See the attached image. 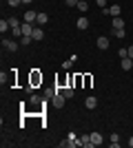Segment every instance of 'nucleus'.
<instances>
[{
  "label": "nucleus",
  "mask_w": 133,
  "mask_h": 148,
  "mask_svg": "<svg viewBox=\"0 0 133 148\" xmlns=\"http://www.w3.org/2000/svg\"><path fill=\"white\" fill-rule=\"evenodd\" d=\"M20 29H22V36H31L36 27H33L31 22H22V25H20Z\"/></svg>",
  "instance_id": "obj_5"
},
{
  "label": "nucleus",
  "mask_w": 133,
  "mask_h": 148,
  "mask_svg": "<svg viewBox=\"0 0 133 148\" xmlns=\"http://www.w3.org/2000/svg\"><path fill=\"white\" fill-rule=\"evenodd\" d=\"M36 20H38V13H36V11H31V9H29V11H27L25 16H22V22H31V25H33Z\"/></svg>",
  "instance_id": "obj_4"
},
{
  "label": "nucleus",
  "mask_w": 133,
  "mask_h": 148,
  "mask_svg": "<svg viewBox=\"0 0 133 148\" xmlns=\"http://www.w3.org/2000/svg\"><path fill=\"white\" fill-rule=\"evenodd\" d=\"M62 93H64V97H67V99H71V97H73V95H76V91H73V88H71V86L62 88Z\"/></svg>",
  "instance_id": "obj_15"
},
{
  "label": "nucleus",
  "mask_w": 133,
  "mask_h": 148,
  "mask_svg": "<svg viewBox=\"0 0 133 148\" xmlns=\"http://www.w3.org/2000/svg\"><path fill=\"white\" fill-rule=\"evenodd\" d=\"M56 86H53V88H47V91H44V97H47V99H53V95H56Z\"/></svg>",
  "instance_id": "obj_17"
},
{
  "label": "nucleus",
  "mask_w": 133,
  "mask_h": 148,
  "mask_svg": "<svg viewBox=\"0 0 133 148\" xmlns=\"http://www.w3.org/2000/svg\"><path fill=\"white\" fill-rule=\"evenodd\" d=\"M98 49H109V38L107 36H102V38H98Z\"/></svg>",
  "instance_id": "obj_7"
},
{
  "label": "nucleus",
  "mask_w": 133,
  "mask_h": 148,
  "mask_svg": "<svg viewBox=\"0 0 133 148\" xmlns=\"http://www.w3.org/2000/svg\"><path fill=\"white\" fill-rule=\"evenodd\" d=\"M118 56H120L122 60H124V58H129V49H120V51H118Z\"/></svg>",
  "instance_id": "obj_21"
},
{
  "label": "nucleus",
  "mask_w": 133,
  "mask_h": 148,
  "mask_svg": "<svg viewBox=\"0 0 133 148\" xmlns=\"http://www.w3.org/2000/svg\"><path fill=\"white\" fill-rule=\"evenodd\" d=\"M89 137H91V146H100V144H102V135L98 133V130H95V133H91Z\"/></svg>",
  "instance_id": "obj_6"
},
{
  "label": "nucleus",
  "mask_w": 133,
  "mask_h": 148,
  "mask_svg": "<svg viewBox=\"0 0 133 148\" xmlns=\"http://www.w3.org/2000/svg\"><path fill=\"white\" fill-rule=\"evenodd\" d=\"M22 2H25V5H31V2H33V0H22Z\"/></svg>",
  "instance_id": "obj_29"
},
{
  "label": "nucleus",
  "mask_w": 133,
  "mask_h": 148,
  "mask_svg": "<svg viewBox=\"0 0 133 148\" xmlns=\"http://www.w3.org/2000/svg\"><path fill=\"white\" fill-rule=\"evenodd\" d=\"M2 49H7V51H18V42L16 40H9V38H2Z\"/></svg>",
  "instance_id": "obj_2"
},
{
  "label": "nucleus",
  "mask_w": 133,
  "mask_h": 148,
  "mask_svg": "<svg viewBox=\"0 0 133 148\" xmlns=\"http://www.w3.org/2000/svg\"><path fill=\"white\" fill-rule=\"evenodd\" d=\"M129 146H131V148H133V137H131V139H129Z\"/></svg>",
  "instance_id": "obj_30"
},
{
  "label": "nucleus",
  "mask_w": 133,
  "mask_h": 148,
  "mask_svg": "<svg viewBox=\"0 0 133 148\" xmlns=\"http://www.w3.org/2000/svg\"><path fill=\"white\" fill-rule=\"evenodd\" d=\"M9 29H11V25H9V20H0V31H2V33H7Z\"/></svg>",
  "instance_id": "obj_14"
},
{
  "label": "nucleus",
  "mask_w": 133,
  "mask_h": 148,
  "mask_svg": "<svg viewBox=\"0 0 133 148\" xmlns=\"http://www.w3.org/2000/svg\"><path fill=\"white\" fill-rule=\"evenodd\" d=\"M78 9H80V11H87V9H89V2H87V0H78Z\"/></svg>",
  "instance_id": "obj_18"
},
{
  "label": "nucleus",
  "mask_w": 133,
  "mask_h": 148,
  "mask_svg": "<svg viewBox=\"0 0 133 148\" xmlns=\"http://www.w3.org/2000/svg\"><path fill=\"white\" fill-rule=\"evenodd\" d=\"M95 2H98V7H102V9L107 7V0H95Z\"/></svg>",
  "instance_id": "obj_27"
},
{
  "label": "nucleus",
  "mask_w": 133,
  "mask_h": 148,
  "mask_svg": "<svg viewBox=\"0 0 133 148\" xmlns=\"http://www.w3.org/2000/svg\"><path fill=\"white\" fill-rule=\"evenodd\" d=\"M36 22H38V27L47 25V22H49V16H47V13H42V11H40V13H38V20H36Z\"/></svg>",
  "instance_id": "obj_9"
},
{
  "label": "nucleus",
  "mask_w": 133,
  "mask_h": 148,
  "mask_svg": "<svg viewBox=\"0 0 133 148\" xmlns=\"http://www.w3.org/2000/svg\"><path fill=\"white\" fill-rule=\"evenodd\" d=\"M67 2V7H78V0H64Z\"/></svg>",
  "instance_id": "obj_23"
},
{
  "label": "nucleus",
  "mask_w": 133,
  "mask_h": 148,
  "mask_svg": "<svg viewBox=\"0 0 133 148\" xmlns=\"http://www.w3.org/2000/svg\"><path fill=\"white\" fill-rule=\"evenodd\" d=\"M31 104H40V97H38V95H31Z\"/></svg>",
  "instance_id": "obj_25"
},
{
  "label": "nucleus",
  "mask_w": 133,
  "mask_h": 148,
  "mask_svg": "<svg viewBox=\"0 0 133 148\" xmlns=\"http://www.w3.org/2000/svg\"><path fill=\"white\" fill-rule=\"evenodd\" d=\"M122 69H124V71H133V60L131 58H124V60H122Z\"/></svg>",
  "instance_id": "obj_11"
},
{
  "label": "nucleus",
  "mask_w": 133,
  "mask_h": 148,
  "mask_svg": "<svg viewBox=\"0 0 133 148\" xmlns=\"http://www.w3.org/2000/svg\"><path fill=\"white\" fill-rule=\"evenodd\" d=\"M84 106H87V108H91V111H93L95 106H98V99H95V97H87V99H84Z\"/></svg>",
  "instance_id": "obj_10"
},
{
  "label": "nucleus",
  "mask_w": 133,
  "mask_h": 148,
  "mask_svg": "<svg viewBox=\"0 0 133 148\" xmlns=\"http://www.w3.org/2000/svg\"><path fill=\"white\" fill-rule=\"evenodd\" d=\"M64 102H67L64 93H56V95H53V106H56V108H62V106H64Z\"/></svg>",
  "instance_id": "obj_3"
},
{
  "label": "nucleus",
  "mask_w": 133,
  "mask_h": 148,
  "mask_svg": "<svg viewBox=\"0 0 133 148\" xmlns=\"http://www.w3.org/2000/svg\"><path fill=\"white\" fill-rule=\"evenodd\" d=\"M129 58L133 60V47H129Z\"/></svg>",
  "instance_id": "obj_28"
},
{
  "label": "nucleus",
  "mask_w": 133,
  "mask_h": 148,
  "mask_svg": "<svg viewBox=\"0 0 133 148\" xmlns=\"http://www.w3.org/2000/svg\"><path fill=\"white\" fill-rule=\"evenodd\" d=\"M113 36L115 38H124L127 33H124V29H113Z\"/></svg>",
  "instance_id": "obj_19"
},
{
  "label": "nucleus",
  "mask_w": 133,
  "mask_h": 148,
  "mask_svg": "<svg viewBox=\"0 0 133 148\" xmlns=\"http://www.w3.org/2000/svg\"><path fill=\"white\" fill-rule=\"evenodd\" d=\"M120 11H122V7L120 5H111V7H104V9H102V13H104V16H120Z\"/></svg>",
  "instance_id": "obj_1"
},
{
  "label": "nucleus",
  "mask_w": 133,
  "mask_h": 148,
  "mask_svg": "<svg viewBox=\"0 0 133 148\" xmlns=\"http://www.w3.org/2000/svg\"><path fill=\"white\" fill-rule=\"evenodd\" d=\"M76 27H78V29H87V27H89V20L87 18H78V22H76Z\"/></svg>",
  "instance_id": "obj_12"
},
{
  "label": "nucleus",
  "mask_w": 133,
  "mask_h": 148,
  "mask_svg": "<svg viewBox=\"0 0 133 148\" xmlns=\"http://www.w3.org/2000/svg\"><path fill=\"white\" fill-rule=\"evenodd\" d=\"M31 40H33L31 36H22V38H20V44H22V47H29V44H31Z\"/></svg>",
  "instance_id": "obj_16"
},
{
  "label": "nucleus",
  "mask_w": 133,
  "mask_h": 148,
  "mask_svg": "<svg viewBox=\"0 0 133 148\" xmlns=\"http://www.w3.org/2000/svg\"><path fill=\"white\" fill-rule=\"evenodd\" d=\"M111 144H120V135H118V133L111 135Z\"/></svg>",
  "instance_id": "obj_22"
},
{
  "label": "nucleus",
  "mask_w": 133,
  "mask_h": 148,
  "mask_svg": "<svg viewBox=\"0 0 133 148\" xmlns=\"http://www.w3.org/2000/svg\"><path fill=\"white\" fill-rule=\"evenodd\" d=\"M113 29H124V20L115 16V18H113Z\"/></svg>",
  "instance_id": "obj_13"
},
{
  "label": "nucleus",
  "mask_w": 133,
  "mask_h": 148,
  "mask_svg": "<svg viewBox=\"0 0 133 148\" xmlns=\"http://www.w3.org/2000/svg\"><path fill=\"white\" fill-rule=\"evenodd\" d=\"M31 38H33V40H38V42H40V40H42V38H44V31L40 29V27H36V29H33V33H31Z\"/></svg>",
  "instance_id": "obj_8"
},
{
  "label": "nucleus",
  "mask_w": 133,
  "mask_h": 148,
  "mask_svg": "<svg viewBox=\"0 0 133 148\" xmlns=\"http://www.w3.org/2000/svg\"><path fill=\"white\" fill-rule=\"evenodd\" d=\"M7 20H9V25H11V29H13V27H20V20H18V18H7Z\"/></svg>",
  "instance_id": "obj_20"
},
{
  "label": "nucleus",
  "mask_w": 133,
  "mask_h": 148,
  "mask_svg": "<svg viewBox=\"0 0 133 148\" xmlns=\"http://www.w3.org/2000/svg\"><path fill=\"white\" fill-rule=\"evenodd\" d=\"M71 64H73V62H71V60H67V62H62V69H71Z\"/></svg>",
  "instance_id": "obj_26"
},
{
  "label": "nucleus",
  "mask_w": 133,
  "mask_h": 148,
  "mask_svg": "<svg viewBox=\"0 0 133 148\" xmlns=\"http://www.w3.org/2000/svg\"><path fill=\"white\" fill-rule=\"evenodd\" d=\"M20 2H22V0H9V7H18Z\"/></svg>",
  "instance_id": "obj_24"
}]
</instances>
